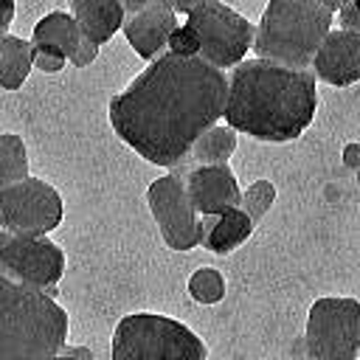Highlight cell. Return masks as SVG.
<instances>
[{
  "label": "cell",
  "instance_id": "27",
  "mask_svg": "<svg viewBox=\"0 0 360 360\" xmlns=\"http://www.w3.org/2000/svg\"><path fill=\"white\" fill-rule=\"evenodd\" d=\"M11 20H14V0H0V42L8 37Z\"/></svg>",
  "mask_w": 360,
  "mask_h": 360
},
{
  "label": "cell",
  "instance_id": "12",
  "mask_svg": "<svg viewBox=\"0 0 360 360\" xmlns=\"http://www.w3.org/2000/svg\"><path fill=\"white\" fill-rule=\"evenodd\" d=\"M309 70L315 73V79L332 87H349L360 82V34H352L343 28L329 31Z\"/></svg>",
  "mask_w": 360,
  "mask_h": 360
},
{
  "label": "cell",
  "instance_id": "10",
  "mask_svg": "<svg viewBox=\"0 0 360 360\" xmlns=\"http://www.w3.org/2000/svg\"><path fill=\"white\" fill-rule=\"evenodd\" d=\"M146 202L163 242L172 250H191L202 245V219L194 211L186 191V180L180 174L172 172L152 180L146 188Z\"/></svg>",
  "mask_w": 360,
  "mask_h": 360
},
{
  "label": "cell",
  "instance_id": "11",
  "mask_svg": "<svg viewBox=\"0 0 360 360\" xmlns=\"http://www.w3.org/2000/svg\"><path fill=\"white\" fill-rule=\"evenodd\" d=\"M188 200L200 217H219L228 208H236L242 202V191L236 183V174L228 163L219 166H194L183 174Z\"/></svg>",
  "mask_w": 360,
  "mask_h": 360
},
{
  "label": "cell",
  "instance_id": "2",
  "mask_svg": "<svg viewBox=\"0 0 360 360\" xmlns=\"http://www.w3.org/2000/svg\"><path fill=\"white\" fill-rule=\"evenodd\" d=\"M318 87L312 70L284 68L267 59H245L231 68L225 124L256 141H295L315 118Z\"/></svg>",
  "mask_w": 360,
  "mask_h": 360
},
{
  "label": "cell",
  "instance_id": "15",
  "mask_svg": "<svg viewBox=\"0 0 360 360\" xmlns=\"http://www.w3.org/2000/svg\"><path fill=\"white\" fill-rule=\"evenodd\" d=\"M253 219L236 205V208H228L225 214L219 217H202V248L211 250V253H231L236 250L239 245H245L253 233Z\"/></svg>",
  "mask_w": 360,
  "mask_h": 360
},
{
  "label": "cell",
  "instance_id": "18",
  "mask_svg": "<svg viewBox=\"0 0 360 360\" xmlns=\"http://www.w3.org/2000/svg\"><path fill=\"white\" fill-rule=\"evenodd\" d=\"M31 70H34V42L8 34L0 42V90H20Z\"/></svg>",
  "mask_w": 360,
  "mask_h": 360
},
{
  "label": "cell",
  "instance_id": "30",
  "mask_svg": "<svg viewBox=\"0 0 360 360\" xmlns=\"http://www.w3.org/2000/svg\"><path fill=\"white\" fill-rule=\"evenodd\" d=\"M48 360H79V357H73V354H62V352H59V354H53V357H48Z\"/></svg>",
  "mask_w": 360,
  "mask_h": 360
},
{
  "label": "cell",
  "instance_id": "25",
  "mask_svg": "<svg viewBox=\"0 0 360 360\" xmlns=\"http://www.w3.org/2000/svg\"><path fill=\"white\" fill-rule=\"evenodd\" d=\"M98 48H101V45H96V42H90V39L84 37V39H82V45L76 48V53L70 56V65H73V68H87L90 62H96Z\"/></svg>",
  "mask_w": 360,
  "mask_h": 360
},
{
  "label": "cell",
  "instance_id": "7",
  "mask_svg": "<svg viewBox=\"0 0 360 360\" xmlns=\"http://www.w3.org/2000/svg\"><path fill=\"white\" fill-rule=\"evenodd\" d=\"M200 37V56L214 68H236L253 48L256 28L222 0H202L186 20Z\"/></svg>",
  "mask_w": 360,
  "mask_h": 360
},
{
  "label": "cell",
  "instance_id": "22",
  "mask_svg": "<svg viewBox=\"0 0 360 360\" xmlns=\"http://www.w3.org/2000/svg\"><path fill=\"white\" fill-rule=\"evenodd\" d=\"M166 51L177 53V56H200V37H197V31L188 22H177V28L169 34Z\"/></svg>",
  "mask_w": 360,
  "mask_h": 360
},
{
  "label": "cell",
  "instance_id": "29",
  "mask_svg": "<svg viewBox=\"0 0 360 360\" xmlns=\"http://www.w3.org/2000/svg\"><path fill=\"white\" fill-rule=\"evenodd\" d=\"M318 3H321V6H323V8H329V11H332V14H335V11H338V8H340V6H343V3H346V0H318Z\"/></svg>",
  "mask_w": 360,
  "mask_h": 360
},
{
  "label": "cell",
  "instance_id": "6",
  "mask_svg": "<svg viewBox=\"0 0 360 360\" xmlns=\"http://www.w3.org/2000/svg\"><path fill=\"white\" fill-rule=\"evenodd\" d=\"M304 349L312 360H354L360 352V301L346 295L318 298L307 312Z\"/></svg>",
  "mask_w": 360,
  "mask_h": 360
},
{
  "label": "cell",
  "instance_id": "9",
  "mask_svg": "<svg viewBox=\"0 0 360 360\" xmlns=\"http://www.w3.org/2000/svg\"><path fill=\"white\" fill-rule=\"evenodd\" d=\"M0 273L53 298L65 273V253L48 236H20L0 228Z\"/></svg>",
  "mask_w": 360,
  "mask_h": 360
},
{
  "label": "cell",
  "instance_id": "31",
  "mask_svg": "<svg viewBox=\"0 0 360 360\" xmlns=\"http://www.w3.org/2000/svg\"><path fill=\"white\" fill-rule=\"evenodd\" d=\"M301 360H312V357H301Z\"/></svg>",
  "mask_w": 360,
  "mask_h": 360
},
{
  "label": "cell",
  "instance_id": "8",
  "mask_svg": "<svg viewBox=\"0 0 360 360\" xmlns=\"http://www.w3.org/2000/svg\"><path fill=\"white\" fill-rule=\"evenodd\" d=\"M62 214V194L39 177H25L0 188V228L8 233L48 236L59 228Z\"/></svg>",
  "mask_w": 360,
  "mask_h": 360
},
{
  "label": "cell",
  "instance_id": "17",
  "mask_svg": "<svg viewBox=\"0 0 360 360\" xmlns=\"http://www.w3.org/2000/svg\"><path fill=\"white\" fill-rule=\"evenodd\" d=\"M82 39H84V31L76 22V17L68 14V11H51V14H45L34 25V34H31V42L34 45H51V48L62 51L68 56V62L76 53V48L82 45Z\"/></svg>",
  "mask_w": 360,
  "mask_h": 360
},
{
  "label": "cell",
  "instance_id": "19",
  "mask_svg": "<svg viewBox=\"0 0 360 360\" xmlns=\"http://www.w3.org/2000/svg\"><path fill=\"white\" fill-rule=\"evenodd\" d=\"M25 177H31L25 141L14 132H0V188L14 186Z\"/></svg>",
  "mask_w": 360,
  "mask_h": 360
},
{
  "label": "cell",
  "instance_id": "5",
  "mask_svg": "<svg viewBox=\"0 0 360 360\" xmlns=\"http://www.w3.org/2000/svg\"><path fill=\"white\" fill-rule=\"evenodd\" d=\"M208 346L186 323L158 315H124L112 332L110 360H205Z\"/></svg>",
  "mask_w": 360,
  "mask_h": 360
},
{
  "label": "cell",
  "instance_id": "4",
  "mask_svg": "<svg viewBox=\"0 0 360 360\" xmlns=\"http://www.w3.org/2000/svg\"><path fill=\"white\" fill-rule=\"evenodd\" d=\"M332 31V11L318 0H270L256 25V59L309 70L312 59Z\"/></svg>",
  "mask_w": 360,
  "mask_h": 360
},
{
  "label": "cell",
  "instance_id": "14",
  "mask_svg": "<svg viewBox=\"0 0 360 360\" xmlns=\"http://www.w3.org/2000/svg\"><path fill=\"white\" fill-rule=\"evenodd\" d=\"M70 14L82 25L84 37L96 45L110 42L112 34L121 31L127 20L121 0H70Z\"/></svg>",
  "mask_w": 360,
  "mask_h": 360
},
{
  "label": "cell",
  "instance_id": "21",
  "mask_svg": "<svg viewBox=\"0 0 360 360\" xmlns=\"http://www.w3.org/2000/svg\"><path fill=\"white\" fill-rule=\"evenodd\" d=\"M273 202H276V186H273L270 180H253V183L242 191L239 208H242L253 222H259V219L273 208Z\"/></svg>",
  "mask_w": 360,
  "mask_h": 360
},
{
  "label": "cell",
  "instance_id": "20",
  "mask_svg": "<svg viewBox=\"0 0 360 360\" xmlns=\"http://www.w3.org/2000/svg\"><path fill=\"white\" fill-rule=\"evenodd\" d=\"M188 295L197 304H219L225 298V276L217 267H200L188 278Z\"/></svg>",
  "mask_w": 360,
  "mask_h": 360
},
{
  "label": "cell",
  "instance_id": "24",
  "mask_svg": "<svg viewBox=\"0 0 360 360\" xmlns=\"http://www.w3.org/2000/svg\"><path fill=\"white\" fill-rule=\"evenodd\" d=\"M338 25H340L343 31L360 34V0H346V3L338 8Z\"/></svg>",
  "mask_w": 360,
  "mask_h": 360
},
{
  "label": "cell",
  "instance_id": "28",
  "mask_svg": "<svg viewBox=\"0 0 360 360\" xmlns=\"http://www.w3.org/2000/svg\"><path fill=\"white\" fill-rule=\"evenodd\" d=\"M174 14H191L202 0H163Z\"/></svg>",
  "mask_w": 360,
  "mask_h": 360
},
{
  "label": "cell",
  "instance_id": "16",
  "mask_svg": "<svg viewBox=\"0 0 360 360\" xmlns=\"http://www.w3.org/2000/svg\"><path fill=\"white\" fill-rule=\"evenodd\" d=\"M233 152H236V129H231L228 124L225 127L217 124V127H211L208 132H202L194 141L188 158L174 169V174L183 177L194 166H219V163H228V158Z\"/></svg>",
  "mask_w": 360,
  "mask_h": 360
},
{
  "label": "cell",
  "instance_id": "1",
  "mask_svg": "<svg viewBox=\"0 0 360 360\" xmlns=\"http://www.w3.org/2000/svg\"><path fill=\"white\" fill-rule=\"evenodd\" d=\"M225 70L202 56L166 51L110 98V124L143 160L177 169L194 141L225 115Z\"/></svg>",
  "mask_w": 360,
  "mask_h": 360
},
{
  "label": "cell",
  "instance_id": "13",
  "mask_svg": "<svg viewBox=\"0 0 360 360\" xmlns=\"http://www.w3.org/2000/svg\"><path fill=\"white\" fill-rule=\"evenodd\" d=\"M177 28V14L163 3V0H152L143 11L138 14H127L124 20V37L129 42V48L141 56V59H158L160 53H166L169 45V34Z\"/></svg>",
  "mask_w": 360,
  "mask_h": 360
},
{
  "label": "cell",
  "instance_id": "26",
  "mask_svg": "<svg viewBox=\"0 0 360 360\" xmlns=\"http://www.w3.org/2000/svg\"><path fill=\"white\" fill-rule=\"evenodd\" d=\"M343 163H346V169H352L357 174V183H360V143L343 146Z\"/></svg>",
  "mask_w": 360,
  "mask_h": 360
},
{
  "label": "cell",
  "instance_id": "3",
  "mask_svg": "<svg viewBox=\"0 0 360 360\" xmlns=\"http://www.w3.org/2000/svg\"><path fill=\"white\" fill-rule=\"evenodd\" d=\"M68 332L56 298L0 273V360H48L62 352Z\"/></svg>",
  "mask_w": 360,
  "mask_h": 360
},
{
  "label": "cell",
  "instance_id": "23",
  "mask_svg": "<svg viewBox=\"0 0 360 360\" xmlns=\"http://www.w3.org/2000/svg\"><path fill=\"white\" fill-rule=\"evenodd\" d=\"M68 65V56L51 45H34V68L42 73H59Z\"/></svg>",
  "mask_w": 360,
  "mask_h": 360
}]
</instances>
